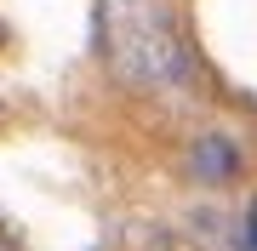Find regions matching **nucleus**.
<instances>
[{
	"label": "nucleus",
	"instance_id": "1",
	"mask_svg": "<svg viewBox=\"0 0 257 251\" xmlns=\"http://www.w3.org/2000/svg\"><path fill=\"white\" fill-rule=\"evenodd\" d=\"M103 63L132 92H172L189 80V40L172 0H97Z\"/></svg>",
	"mask_w": 257,
	"mask_h": 251
},
{
	"label": "nucleus",
	"instance_id": "2",
	"mask_svg": "<svg viewBox=\"0 0 257 251\" xmlns=\"http://www.w3.org/2000/svg\"><path fill=\"white\" fill-rule=\"evenodd\" d=\"M194 171H200L206 183H223V177L240 171V149L229 137H200V143H194Z\"/></svg>",
	"mask_w": 257,
	"mask_h": 251
},
{
	"label": "nucleus",
	"instance_id": "3",
	"mask_svg": "<svg viewBox=\"0 0 257 251\" xmlns=\"http://www.w3.org/2000/svg\"><path fill=\"white\" fill-rule=\"evenodd\" d=\"M240 251H257V200L246 205V223H240Z\"/></svg>",
	"mask_w": 257,
	"mask_h": 251
},
{
	"label": "nucleus",
	"instance_id": "4",
	"mask_svg": "<svg viewBox=\"0 0 257 251\" xmlns=\"http://www.w3.org/2000/svg\"><path fill=\"white\" fill-rule=\"evenodd\" d=\"M0 46H6V23H0Z\"/></svg>",
	"mask_w": 257,
	"mask_h": 251
}]
</instances>
